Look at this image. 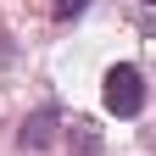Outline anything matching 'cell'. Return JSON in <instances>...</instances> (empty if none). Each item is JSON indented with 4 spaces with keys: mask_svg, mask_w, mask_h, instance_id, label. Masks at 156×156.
<instances>
[{
    "mask_svg": "<svg viewBox=\"0 0 156 156\" xmlns=\"http://www.w3.org/2000/svg\"><path fill=\"white\" fill-rule=\"evenodd\" d=\"M101 101H106L112 117H140V112H145V73L134 67V62H117V67L106 73Z\"/></svg>",
    "mask_w": 156,
    "mask_h": 156,
    "instance_id": "obj_1",
    "label": "cell"
},
{
    "mask_svg": "<svg viewBox=\"0 0 156 156\" xmlns=\"http://www.w3.org/2000/svg\"><path fill=\"white\" fill-rule=\"evenodd\" d=\"M56 128H62V112H56V106H39L34 117H23L17 145H23V151H45V145H56Z\"/></svg>",
    "mask_w": 156,
    "mask_h": 156,
    "instance_id": "obj_2",
    "label": "cell"
},
{
    "mask_svg": "<svg viewBox=\"0 0 156 156\" xmlns=\"http://www.w3.org/2000/svg\"><path fill=\"white\" fill-rule=\"evenodd\" d=\"M67 145H78V156H95L101 140H95V123H89V117H73V123H67Z\"/></svg>",
    "mask_w": 156,
    "mask_h": 156,
    "instance_id": "obj_3",
    "label": "cell"
},
{
    "mask_svg": "<svg viewBox=\"0 0 156 156\" xmlns=\"http://www.w3.org/2000/svg\"><path fill=\"white\" fill-rule=\"evenodd\" d=\"M84 11H89V0H56V23H73Z\"/></svg>",
    "mask_w": 156,
    "mask_h": 156,
    "instance_id": "obj_4",
    "label": "cell"
},
{
    "mask_svg": "<svg viewBox=\"0 0 156 156\" xmlns=\"http://www.w3.org/2000/svg\"><path fill=\"white\" fill-rule=\"evenodd\" d=\"M145 6H156V0H145Z\"/></svg>",
    "mask_w": 156,
    "mask_h": 156,
    "instance_id": "obj_5",
    "label": "cell"
}]
</instances>
